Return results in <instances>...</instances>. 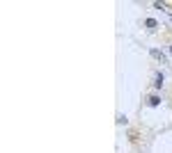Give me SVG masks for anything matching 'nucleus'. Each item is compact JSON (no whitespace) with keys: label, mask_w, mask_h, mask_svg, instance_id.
I'll use <instances>...</instances> for the list:
<instances>
[{"label":"nucleus","mask_w":172,"mask_h":153,"mask_svg":"<svg viewBox=\"0 0 172 153\" xmlns=\"http://www.w3.org/2000/svg\"><path fill=\"white\" fill-rule=\"evenodd\" d=\"M163 80H165L163 73H158V76H156V80H154V87H156V89H161V87H163Z\"/></svg>","instance_id":"1"},{"label":"nucleus","mask_w":172,"mask_h":153,"mask_svg":"<svg viewBox=\"0 0 172 153\" xmlns=\"http://www.w3.org/2000/svg\"><path fill=\"white\" fill-rule=\"evenodd\" d=\"M145 25L149 27V30H156V27H158V23H156L154 18H147V21H145Z\"/></svg>","instance_id":"2"},{"label":"nucleus","mask_w":172,"mask_h":153,"mask_svg":"<svg viewBox=\"0 0 172 153\" xmlns=\"http://www.w3.org/2000/svg\"><path fill=\"white\" fill-rule=\"evenodd\" d=\"M158 103H161V96H149V105H152V108H156Z\"/></svg>","instance_id":"3"},{"label":"nucleus","mask_w":172,"mask_h":153,"mask_svg":"<svg viewBox=\"0 0 172 153\" xmlns=\"http://www.w3.org/2000/svg\"><path fill=\"white\" fill-rule=\"evenodd\" d=\"M170 53H172V43H170Z\"/></svg>","instance_id":"4"}]
</instances>
